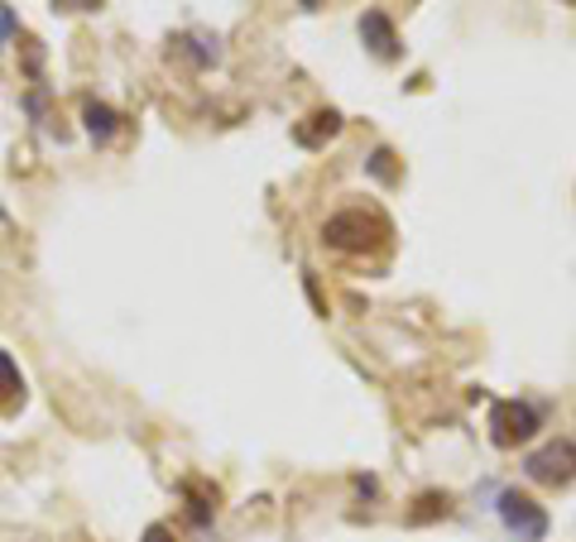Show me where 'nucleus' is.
I'll return each instance as SVG.
<instances>
[{
	"label": "nucleus",
	"mask_w": 576,
	"mask_h": 542,
	"mask_svg": "<svg viewBox=\"0 0 576 542\" xmlns=\"http://www.w3.org/2000/svg\"><path fill=\"white\" fill-rule=\"evenodd\" d=\"M524 475L538 480V485H553V490L572 485V480H576V442H572V437H553L547 447L528 451Z\"/></svg>",
	"instance_id": "7ed1b4c3"
},
{
	"label": "nucleus",
	"mask_w": 576,
	"mask_h": 542,
	"mask_svg": "<svg viewBox=\"0 0 576 542\" xmlns=\"http://www.w3.org/2000/svg\"><path fill=\"white\" fill-rule=\"evenodd\" d=\"M500 523L510 529V538L518 542H543L547 538V514L538 500H528L524 490H500Z\"/></svg>",
	"instance_id": "20e7f679"
},
{
	"label": "nucleus",
	"mask_w": 576,
	"mask_h": 542,
	"mask_svg": "<svg viewBox=\"0 0 576 542\" xmlns=\"http://www.w3.org/2000/svg\"><path fill=\"white\" fill-rule=\"evenodd\" d=\"M298 6H317V0H298Z\"/></svg>",
	"instance_id": "ddd939ff"
},
{
	"label": "nucleus",
	"mask_w": 576,
	"mask_h": 542,
	"mask_svg": "<svg viewBox=\"0 0 576 542\" xmlns=\"http://www.w3.org/2000/svg\"><path fill=\"white\" fill-rule=\"evenodd\" d=\"M183 490L193 494V504H187V519H193L197 529H202V523H212V519H216V500H222V494H216V485H207V480H187Z\"/></svg>",
	"instance_id": "6e6552de"
},
{
	"label": "nucleus",
	"mask_w": 576,
	"mask_h": 542,
	"mask_svg": "<svg viewBox=\"0 0 576 542\" xmlns=\"http://www.w3.org/2000/svg\"><path fill=\"white\" fill-rule=\"evenodd\" d=\"M140 542H173V529H168V523H150Z\"/></svg>",
	"instance_id": "f8f14e48"
},
{
	"label": "nucleus",
	"mask_w": 576,
	"mask_h": 542,
	"mask_svg": "<svg viewBox=\"0 0 576 542\" xmlns=\"http://www.w3.org/2000/svg\"><path fill=\"white\" fill-rule=\"evenodd\" d=\"M366 168H370L380 183H394V178H399V168H394V154H389V150H374V154L366 158Z\"/></svg>",
	"instance_id": "9d476101"
},
{
	"label": "nucleus",
	"mask_w": 576,
	"mask_h": 542,
	"mask_svg": "<svg viewBox=\"0 0 576 542\" xmlns=\"http://www.w3.org/2000/svg\"><path fill=\"white\" fill-rule=\"evenodd\" d=\"M360 39H366V49L380 58V63H394L403 53L399 49V34H394V20H389L384 10H366L360 14Z\"/></svg>",
	"instance_id": "39448f33"
},
{
	"label": "nucleus",
	"mask_w": 576,
	"mask_h": 542,
	"mask_svg": "<svg viewBox=\"0 0 576 542\" xmlns=\"http://www.w3.org/2000/svg\"><path fill=\"white\" fill-rule=\"evenodd\" d=\"M82 125H86V135H92L96 144H106L115 130H121V115H115L106 101H82Z\"/></svg>",
	"instance_id": "0eeeda50"
},
{
	"label": "nucleus",
	"mask_w": 576,
	"mask_h": 542,
	"mask_svg": "<svg viewBox=\"0 0 576 542\" xmlns=\"http://www.w3.org/2000/svg\"><path fill=\"white\" fill-rule=\"evenodd\" d=\"M389 222L380 212H370V207H341L337 216H327L322 222V241L331 245V250H341V255H374V250H384L389 245Z\"/></svg>",
	"instance_id": "f257e3e1"
},
{
	"label": "nucleus",
	"mask_w": 576,
	"mask_h": 542,
	"mask_svg": "<svg viewBox=\"0 0 576 542\" xmlns=\"http://www.w3.org/2000/svg\"><path fill=\"white\" fill-rule=\"evenodd\" d=\"M24 393V375L20 365H14L10 350H0V403H14Z\"/></svg>",
	"instance_id": "1a4fd4ad"
},
{
	"label": "nucleus",
	"mask_w": 576,
	"mask_h": 542,
	"mask_svg": "<svg viewBox=\"0 0 576 542\" xmlns=\"http://www.w3.org/2000/svg\"><path fill=\"white\" fill-rule=\"evenodd\" d=\"M538 428H543V413L524 399H500L495 408H490V442H495L500 451H514V447L533 442Z\"/></svg>",
	"instance_id": "f03ea898"
},
{
	"label": "nucleus",
	"mask_w": 576,
	"mask_h": 542,
	"mask_svg": "<svg viewBox=\"0 0 576 542\" xmlns=\"http://www.w3.org/2000/svg\"><path fill=\"white\" fill-rule=\"evenodd\" d=\"M337 130H341V111L327 106V111H312L302 125H294V140L302 144V150H322V144L337 135Z\"/></svg>",
	"instance_id": "423d86ee"
},
{
	"label": "nucleus",
	"mask_w": 576,
	"mask_h": 542,
	"mask_svg": "<svg viewBox=\"0 0 576 542\" xmlns=\"http://www.w3.org/2000/svg\"><path fill=\"white\" fill-rule=\"evenodd\" d=\"M14 29H20V20H14V10L6 6V0H0V49H6V43H10Z\"/></svg>",
	"instance_id": "9b49d317"
}]
</instances>
